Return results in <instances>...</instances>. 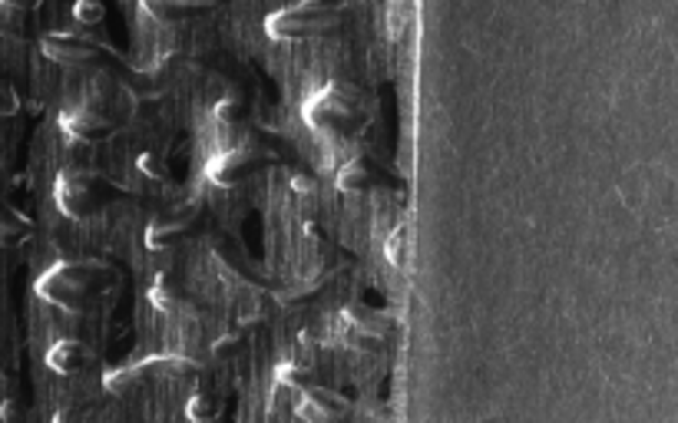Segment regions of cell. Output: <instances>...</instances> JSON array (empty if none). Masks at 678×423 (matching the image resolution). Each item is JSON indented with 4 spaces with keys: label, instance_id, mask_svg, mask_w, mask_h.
I'll return each mask as SVG.
<instances>
[{
    "label": "cell",
    "instance_id": "cell-16",
    "mask_svg": "<svg viewBox=\"0 0 678 423\" xmlns=\"http://www.w3.org/2000/svg\"><path fill=\"white\" fill-rule=\"evenodd\" d=\"M30 235H34V222L24 212H17V208H4L0 212V245L4 249H17Z\"/></svg>",
    "mask_w": 678,
    "mask_h": 423
},
{
    "label": "cell",
    "instance_id": "cell-28",
    "mask_svg": "<svg viewBox=\"0 0 678 423\" xmlns=\"http://www.w3.org/2000/svg\"><path fill=\"white\" fill-rule=\"evenodd\" d=\"M0 4H7V7H17V10H24V14H26V10L37 7L40 0H0Z\"/></svg>",
    "mask_w": 678,
    "mask_h": 423
},
{
    "label": "cell",
    "instance_id": "cell-12",
    "mask_svg": "<svg viewBox=\"0 0 678 423\" xmlns=\"http://www.w3.org/2000/svg\"><path fill=\"white\" fill-rule=\"evenodd\" d=\"M143 10L159 24H185L192 17L212 14L222 0H140Z\"/></svg>",
    "mask_w": 678,
    "mask_h": 423
},
{
    "label": "cell",
    "instance_id": "cell-4",
    "mask_svg": "<svg viewBox=\"0 0 678 423\" xmlns=\"http://www.w3.org/2000/svg\"><path fill=\"white\" fill-rule=\"evenodd\" d=\"M116 189L106 175L93 173V169H63L53 182V199L63 216L73 222H87L96 212H103L106 202L113 199Z\"/></svg>",
    "mask_w": 678,
    "mask_h": 423
},
{
    "label": "cell",
    "instance_id": "cell-8",
    "mask_svg": "<svg viewBox=\"0 0 678 423\" xmlns=\"http://www.w3.org/2000/svg\"><path fill=\"white\" fill-rule=\"evenodd\" d=\"M199 218H202L199 202H185V206L165 212V216H159L156 222L149 225L143 242H146L149 251H169L175 245L189 242L192 235H196V228H199Z\"/></svg>",
    "mask_w": 678,
    "mask_h": 423
},
{
    "label": "cell",
    "instance_id": "cell-13",
    "mask_svg": "<svg viewBox=\"0 0 678 423\" xmlns=\"http://www.w3.org/2000/svg\"><path fill=\"white\" fill-rule=\"evenodd\" d=\"M93 364V351H90L83 341H73V337H63L47 351V367L60 377H73V374H83Z\"/></svg>",
    "mask_w": 678,
    "mask_h": 423
},
{
    "label": "cell",
    "instance_id": "cell-1",
    "mask_svg": "<svg viewBox=\"0 0 678 423\" xmlns=\"http://www.w3.org/2000/svg\"><path fill=\"white\" fill-rule=\"evenodd\" d=\"M116 281V271L106 261H60L47 268L37 278V298L67 314H83L93 308V301L103 291H110Z\"/></svg>",
    "mask_w": 678,
    "mask_h": 423
},
{
    "label": "cell",
    "instance_id": "cell-6",
    "mask_svg": "<svg viewBox=\"0 0 678 423\" xmlns=\"http://www.w3.org/2000/svg\"><path fill=\"white\" fill-rule=\"evenodd\" d=\"M269 165V156L255 146H235L228 153H218L216 159H209L206 165V179L218 189H235L242 182L255 179Z\"/></svg>",
    "mask_w": 678,
    "mask_h": 423
},
{
    "label": "cell",
    "instance_id": "cell-3",
    "mask_svg": "<svg viewBox=\"0 0 678 423\" xmlns=\"http://www.w3.org/2000/svg\"><path fill=\"white\" fill-rule=\"evenodd\" d=\"M344 17V7L334 0H298L291 7H281L265 17V34L279 44H295V40H314V37L331 34Z\"/></svg>",
    "mask_w": 678,
    "mask_h": 423
},
{
    "label": "cell",
    "instance_id": "cell-15",
    "mask_svg": "<svg viewBox=\"0 0 678 423\" xmlns=\"http://www.w3.org/2000/svg\"><path fill=\"white\" fill-rule=\"evenodd\" d=\"M149 304H153L156 312H163V314H175L185 304V291L179 288V281H175V278L159 275L156 281H153V288H149Z\"/></svg>",
    "mask_w": 678,
    "mask_h": 423
},
{
    "label": "cell",
    "instance_id": "cell-22",
    "mask_svg": "<svg viewBox=\"0 0 678 423\" xmlns=\"http://www.w3.org/2000/svg\"><path fill=\"white\" fill-rule=\"evenodd\" d=\"M70 17L77 26H100L106 20L103 0H77L70 10Z\"/></svg>",
    "mask_w": 678,
    "mask_h": 423
},
{
    "label": "cell",
    "instance_id": "cell-14",
    "mask_svg": "<svg viewBox=\"0 0 678 423\" xmlns=\"http://www.w3.org/2000/svg\"><path fill=\"white\" fill-rule=\"evenodd\" d=\"M344 196H361V192H371L377 185V169L371 159H351L338 169V179H334Z\"/></svg>",
    "mask_w": 678,
    "mask_h": 423
},
{
    "label": "cell",
    "instance_id": "cell-27",
    "mask_svg": "<svg viewBox=\"0 0 678 423\" xmlns=\"http://www.w3.org/2000/svg\"><path fill=\"white\" fill-rule=\"evenodd\" d=\"M0 417H4V420H20V417H24V407L14 404V400H7V404L0 407Z\"/></svg>",
    "mask_w": 678,
    "mask_h": 423
},
{
    "label": "cell",
    "instance_id": "cell-5",
    "mask_svg": "<svg viewBox=\"0 0 678 423\" xmlns=\"http://www.w3.org/2000/svg\"><path fill=\"white\" fill-rule=\"evenodd\" d=\"M183 371H196V364L185 361V357H175V354H156V357H146V361H136L130 367H116V371H106L103 377V387L116 397H126L132 390H140L143 384H149L153 377L159 374H183Z\"/></svg>",
    "mask_w": 678,
    "mask_h": 423
},
{
    "label": "cell",
    "instance_id": "cell-24",
    "mask_svg": "<svg viewBox=\"0 0 678 423\" xmlns=\"http://www.w3.org/2000/svg\"><path fill=\"white\" fill-rule=\"evenodd\" d=\"M245 351V334H238V331H232V334H222L212 344V354L218 357V361H232V357H238Z\"/></svg>",
    "mask_w": 678,
    "mask_h": 423
},
{
    "label": "cell",
    "instance_id": "cell-7",
    "mask_svg": "<svg viewBox=\"0 0 678 423\" xmlns=\"http://www.w3.org/2000/svg\"><path fill=\"white\" fill-rule=\"evenodd\" d=\"M47 60L67 69H87L103 57V44H96L93 37L79 34V30H53L40 40Z\"/></svg>",
    "mask_w": 678,
    "mask_h": 423
},
{
    "label": "cell",
    "instance_id": "cell-18",
    "mask_svg": "<svg viewBox=\"0 0 678 423\" xmlns=\"http://www.w3.org/2000/svg\"><path fill=\"white\" fill-rule=\"evenodd\" d=\"M212 116H216V122L222 126V130H238L245 122V116H249V106H245L242 96H222L216 106H212Z\"/></svg>",
    "mask_w": 678,
    "mask_h": 423
},
{
    "label": "cell",
    "instance_id": "cell-26",
    "mask_svg": "<svg viewBox=\"0 0 678 423\" xmlns=\"http://www.w3.org/2000/svg\"><path fill=\"white\" fill-rule=\"evenodd\" d=\"M291 189L298 196H314V179L312 175H291Z\"/></svg>",
    "mask_w": 678,
    "mask_h": 423
},
{
    "label": "cell",
    "instance_id": "cell-21",
    "mask_svg": "<svg viewBox=\"0 0 678 423\" xmlns=\"http://www.w3.org/2000/svg\"><path fill=\"white\" fill-rule=\"evenodd\" d=\"M136 169H140V175H146L149 182H156V185H165V182L173 179L169 163H165L159 153H153V149H146V153L136 156Z\"/></svg>",
    "mask_w": 678,
    "mask_h": 423
},
{
    "label": "cell",
    "instance_id": "cell-19",
    "mask_svg": "<svg viewBox=\"0 0 678 423\" xmlns=\"http://www.w3.org/2000/svg\"><path fill=\"white\" fill-rule=\"evenodd\" d=\"M185 417L196 423H212L222 417V400L216 397V394H206V390H196L189 397V404H185Z\"/></svg>",
    "mask_w": 678,
    "mask_h": 423
},
{
    "label": "cell",
    "instance_id": "cell-11",
    "mask_svg": "<svg viewBox=\"0 0 678 423\" xmlns=\"http://www.w3.org/2000/svg\"><path fill=\"white\" fill-rule=\"evenodd\" d=\"M348 400L334 394V390L322 387V384H312L298 394V404H295V414L308 423H331V420H341L348 417Z\"/></svg>",
    "mask_w": 678,
    "mask_h": 423
},
{
    "label": "cell",
    "instance_id": "cell-23",
    "mask_svg": "<svg viewBox=\"0 0 678 423\" xmlns=\"http://www.w3.org/2000/svg\"><path fill=\"white\" fill-rule=\"evenodd\" d=\"M384 255H387V261L394 268H404V261H408V228L404 225H397L391 232V238L384 242Z\"/></svg>",
    "mask_w": 678,
    "mask_h": 423
},
{
    "label": "cell",
    "instance_id": "cell-10",
    "mask_svg": "<svg viewBox=\"0 0 678 423\" xmlns=\"http://www.w3.org/2000/svg\"><path fill=\"white\" fill-rule=\"evenodd\" d=\"M341 321H344V337H348L351 347H357V351H381L384 337H387L384 314L367 312V308H344Z\"/></svg>",
    "mask_w": 678,
    "mask_h": 423
},
{
    "label": "cell",
    "instance_id": "cell-9",
    "mask_svg": "<svg viewBox=\"0 0 678 423\" xmlns=\"http://www.w3.org/2000/svg\"><path fill=\"white\" fill-rule=\"evenodd\" d=\"M60 132L67 136V143H83V146H96L113 136V122L106 120L103 112L77 106V110L60 112Z\"/></svg>",
    "mask_w": 678,
    "mask_h": 423
},
{
    "label": "cell",
    "instance_id": "cell-17",
    "mask_svg": "<svg viewBox=\"0 0 678 423\" xmlns=\"http://www.w3.org/2000/svg\"><path fill=\"white\" fill-rule=\"evenodd\" d=\"M275 384L285 390H291V394H302L304 387H312V384H318V374H314L312 364H302V361H285L275 367Z\"/></svg>",
    "mask_w": 678,
    "mask_h": 423
},
{
    "label": "cell",
    "instance_id": "cell-20",
    "mask_svg": "<svg viewBox=\"0 0 678 423\" xmlns=\"http://www.w3.org/2000/svg\"><path fill=\"white\" fill-rule=\"evenodd\" d=\"M24 24H26L24 10L0 4V40H4V44L20 47V40H24Z\"/></svg>",
    "mask_w": 678,
    "mask_h": 423
},
{
    "label": "cell",
    "instance_id": "cell-25",
    "mask_svg": "<svg viewBox=\"0 0 678 423\" xmlns=\"http://www.w3.org/2000/svg\"><path fill=\"white\" fill-rule=\"evenodd\" d=\"M20 112V96L17 90L10 87L7 79L0 77V120H7V116H17Z\"/></svg>",
    "mask_w": 678,
    "mask_h": 423
},
{
    "label": "cell",
    "instance_id": "cell-2",
    "mask_svg": "<svg viewBox=\"0 0 678 423\" xmlns=\"http://www.w3.org/2000/svg\"><path fill=\"white\" fill-rule=\"evenodd\" d=\"M302 116L314 132L334 139L357 136L371 122V110H367L365 96H361V90L355 83H328V87H322L312 100H304Z\"/></svg>",
    "mask_w": 678,
    "mask_h": 423
}]
</instances>
